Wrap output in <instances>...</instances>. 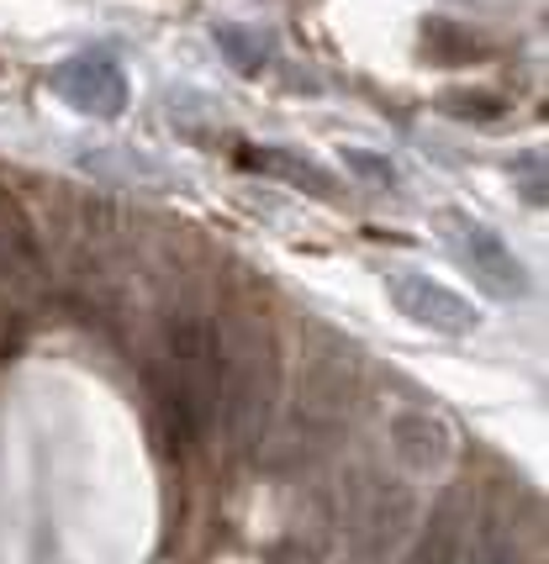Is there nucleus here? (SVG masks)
<instances>
[{
  "label": "nucleus",
  "mask_w": 549,
  "mask_h": 564,
  "mask_svg": "<svg viewBox=\"0 0 549 564\" xmlns=\"http://www.w3.org/2000/svg\"><path fill=\"white\" fill-rule=\"evenodd\" d=\"M386 291L397 301L401 317L423 322L428 333H450V338H465L481 327V312H475V301H465L460 291L450 285H439V280H428L418 270H397L386 274Z\"/></svg>",
  "instance_id": "39448f33"
},
{
  "label": "nucleus",
  "mask_w": 549,
  "mask_h": 564,
  "mask_svg": "<svg viewBox=\"0 0 549 564\" xmlns=\"http://www.w3.org/2000/svg\"><path fill=\"white\" fill-rule=\"evenodd\" d=\"M518 180H524V196L534 200V206H545V159H539V153L518 159Z\"/></svg>",
  "instance_id": "2eb2a0df"
},
{
  "label": "nucleus",
  "mask_w": 549,
  "mask_h": 564,
  "mask_svg": "<svg viewBox=\"0 0 549 564\" xmlns=\"http://www.w3.org/2000/svg\"><path fill=\"white\" fill-rule=\"evenodd\" d=\"M401 528H407V491L391 480H370V491L359 501V543L365 554L380 560L386 549H397Z\"/></svg>",
  "instance_id": "0eeeda50"
},
{
  "label": "nucleus",
  "mask_w": 549,
  "mask_h": 564,
  "mask_svg": "<svg viewBox=\"0 0 549 564\" xmlns=\"http://www.w3.org/2000/svg\"><path fill=\"white\" fill-rule=\"evenodd\" d=\"M344 164H349L359 180H370V185H397V174H391V164H386L380 153H359V148H344Z\"/></svg>",
  "instance_id": "4468645a"
},
{
  "label": "nucleus",
  "mask_w": 549,
  "mask_h": 564,
  "mask_svg": "<svg viewBox=\"0 0 549 564\" xmlns=\"http://www.w3.org/2000/svg\"><path fill=\"white\" fill-rule=\"evenodd\" d=\"M217 43H223V58L238 74H259L270 64V37L254 32V26H217Z\"/></svg>",
  "instance_id": "9b49d317"
},
{
  "label": "nucleus",
  "mask_w": 549,
  "mask_h": 564,
  "mask_svg": "<svg viewBox=\"0 0 549 564\" xmlns=\"http://www.w3.org/2000/svg\"><path fill=\"white\" fill-rule=\"evenodd\" d=\"M223 401L233 417V448L254 454L259 443L270 438L274 427V391H280V365L265 338L238 344V354L223 344Z\"/></svg>",
  "instance_id": "f03ea898"
},
{
  "label": "nucleus",
  "mask_w": 549,
  "mask_h": 564,
  "mask_svg": "<svg viewBox=\"0 0 549 564\" xmlns=\"http://www.w3.org/2000/svg\"><path fill=\"white\" fill-rule=\"evenodd\" d=\"M444 111H450V117H465V122H492V117L502 111V100L486 96V90H481V96H465V90H454V96H444Z\"/></svg>",
  "instance_id": "ddd939ff"
},
{
  "label": "nucleus",
  "mask_w": 549,
  "mask_h": 564,
  "mask_svg": "<svg viewBox=\"0 0 549 564\" xmlns=\"http://www.w3.org/2000/svg\"><path fill=\"white\" fill-rule=\"evenodd\" d=\"M460 543H465L460 512H454V501H444V507L433 512V522L418 533V543L407 549V564H460Z\"/></svg>",
  "instance_id": "6e6552de"
},
{
  "label": "nucleus",
  "mask_w": 549,
  "mask_h": 564,
  "mask_svg": "<svg viewBox=\"0 0 549 564\" xmlns=\"http://www.w3.org/2000/svg\"><path fill=\"white\" fill-rule=\"evenodd\" d=\"M439 232H444V243L460 253V264L481 280V291H492L497 301H518V295H528L524 259L502 243L486 221H475L471 212H439Z\"/></svg>",
  "instance_id": "7ed1b4c3"
},
{
  "label": "nucleus",
  "mask_w": 549,
  "mask_h": 564,
  "mask_svg": "<svg viewBox=\"0 0 549 564\" xmlns=\"http://www.w3.org/2000/svg\"><path fill=\"white\" fill-rule=\"evenodd\" d=\"M423 48L433 64H475V58H486V43L471 37L465 26L454 22H428L423 26Z\"/></svg>",
  "instance_id": "9d476101"
},
{
  "label": "nucleus",
  "mask_w": 549,
  "mask_h": 564,
  "mask_svg": "<svg viewBox=\"0 0 549 564\" xmlns=\"http://www.w3.org/2000/svg\"><path fill=\"white\" fill-rule=\"evenodd\" d=\"M244 164L274 174V180H286V185H301L306 196H338L333 180H323V170H312V164L297 159V153H280V148H244Z\"/></svg>",
  "instance_id": "1a4fd4ad"
},
{
  "label": "nucleus",
  "mask_w": 549,
  "mask_h": 564,
  "mask_svg": "<svg viewBox=\"0 0 549 564\" xmlns=\"http://www.w3.org/2000/svg\"><path fill=\"white\" fill-rule=\"evenodd\" d=\"M223 333L206 317H180L164 327L159 359L149 369L153 422L170 448L196 443L223 412Z\"/></svg>",
  "instance_id": "f257e3e1"
},
{
  "label": "nucleus",
  "mask_w": 549,
  "mask_h": 564,
  "mask_svg": "<svg viewBox=\"0 0 549 564\" xmlns=\"http://www.w3.org/2000/svg\"><path fill=\"white\" fill-rule=\"evenodd\" d=\"M460 554H465V564H518V549H513V539L502 533V528H481L471 543H460Z\"/></svg>",
  "instance_id": "f8f14e48"
},
{
  "label": "nucleus",
  "mask_w": 549,
  "mask_h": 564,
  "mask_svg": "<svg viewBox=\"0 0 549 564\" xmlns=\"http://www.w3.org/2000/svg\"><path fill=\"white\" fill-rule=\"evenodd\" d=\"M53 90H58V100H69L75 111L96 117V122H111V117L127 111V74L111 53H100V48L64 58L53 69Z\"/></svg>",
  "instance_id": "20e7f679"
},
{
  "label": "nucleus",
  "mask_w": 549,
  "mask_h": 564,
  "mask_svg": "<svg viewBox=\"0 0 549 564\" xmlns=\"http://www.w3.org/2000/svg\"><path fill=\"white\" fill-rule=\"evenodd\" d=\"M391 448L407 469L418 475H439V469L454 465V433L444 417L433 412H397L391 417Z\"/></svg>",
  "instance_id": "423d86ee"
}]
</instances>
